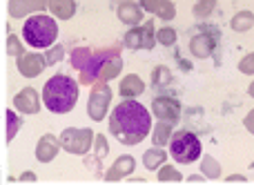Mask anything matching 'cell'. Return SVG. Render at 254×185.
Listing matches in <instances>:
<instances>
[{
	"label": "cell",
	"mask_w": 254,
	"mask_h": 185,
	"mask_svg": "<svg viewBox=\"0 0 254 185\" xmlns=\"http://www.w3.org/2000/svg\"><path fill=\"white\" fill-rule=\"evenodd\" d=\"M22 38L34 49H47L56 43L58 25L47 13H31L22 25Z\"/></svg>",
	"instance_id": "3957f363"
},
{
	"label": "cell",
	"mask_w": 254,
	"mask_h": 185,
	"mask_svg": "<svg viewBox=\"0 0 254 185\" xmlns=\"http://www.w3.org/2000/svg\"><path fill=\"white\" fill-rule=\"evenodd\" d=\"M18 181H20V183H36V181H38V177H36L34 172H22Z\"/></svg>",
	"instance_id": "8d00e7d4"
},
{
	"label": "cell",
	"mask_w": 254,
	"mask_h": 185,
	"mask_svg": "<svg viewBox=\"0 0 254 185\" xmlns=\"http://www.w3.org/2000/svg\"><path fill=\"white\" fill-rule=\"evenodd\" d=\"M116 16H119V20L125 22V25L136 27L143 22V9L136 2H121L119 9H116Z\"/></svg>",
	"instance_id": "2e32d148"
},
{
	"label": "cell",
	"mask_w": 254,
	"mask_h": 185,
	"mask_svg": "<svg viewBox=\"0 0 254 185\" xmlns=\"http://www.w3.org/2000/svg\"><path fill=\"white\" fill-rule=\"evenodd\" d=\"M114 54H121L119 47H103V49H92V56H89L87 65L80 69V78L78 83L80 85H94L98 83V76H101L103 67H105V62L110 61Z\"/></svg>",
	"instance_id": "8992f818"
},
{
	"label": "cell",
	"mask_w": 254,
	"mask_h": 185,
	"mask_svg": "<svg viewBox=\"0 0 254 185\" xmlns=\"http://www.w3.org/2000/svg\"><path fill=\"white\" fill-rule=\"evenodd\" d=\"M172 132H174V123H170V121H158L156 127H152V143L158 147L167 145V141H170Z\"/></svg>",
	"instance_id": "d6986e66"
},
{
	"label": "cell",
	"mask_w": 254,
	"mask_h": 185,
	"mask_svg": "<svg viewBox=\"0 0 254 185\" xmlns=\"http://www.w3.org/2000/svg\"><path fill=\"white\" fill-rule=\"evenodd\" d=\"M239 71L246 76H254V52L246 54V56L239 61Z\"/></svg>",
	"instance_id": "d6a6232c"
},
{
	"label": "cell",
	"mask_w": 254,
	"mask_h": 185,
	"mask_svg": "<svg viewBox=\"0 0 254 185\" xmlns=\"http://www.w3.org/2000/svg\"><path fill=\"white\" fill-rule=\"evenodd\" d=\"M123 45L127 49H152L156 45V31H154V20H145L140 25L131 27L123 36Z\"/></svg>",
	"instance_id": "52a82bcc"
},
{
	"label": "cell",
	"mask_w": 254,
	"mask_h": 185,
	"mask_svg": "<svg viewBox=\"0 0 254 185\" xmlns=\"http://www.w3.org/2000/svg\"><path fill=\"white\" fill-rule=\"evenodd\" d=\"M188 183H203V177L201 174H192V177L188 179Z\"/></svg>",
	"instance_id": "f35d334b"
},
{
	"label": "cell",
	"mask_w": 254,
	"mask_h": 185,
	"mask_svg": "<svg viewBox=\"0 0 254 185\" xmlns=\"http://www.w3.org/2000/svg\"><path fill=\"white\" fill-rule=\"evenodd\" d=\"M16 65H18V71H20L25 78H36V76H40L43 69L47 67L45 65L43 54H36V52L20 54V56L16 58Z\"/></svg>",
	"instance_id": "30bf717a"
},
{
	"label": "cell",
	"mask_w": 254,
	"mask_h": 185,
	"mask_svg": "<svg viewBox=\"0 0 254 185\" xmlns=\"http://www.w3.org/2000/svg\"><path fill=\"white\" fill-rule=\"evenodd\" d=\"M154 16H158L161 20H174V16H176L174 2H170V0H161V4H158V9H156Z\"/></svg>",
	"instance_id": "1f68e13d"
},
{
	"label": "cell",
	"mask_w": 254,
	"mask_h": 185,
	"mask_svg": "<svg viewBox=\"0 0 254 185\" xmlns=\"http://www.w3.org/2000/svg\"><path fill=\"white\" fill-rule=\"evenodd\" d=\"M143 92H145V83H143V78L136 76V74L125 76V78L121 80V85H119V94L123 98H136V96H140Z\"/></svg>",
	"instance_id": "e0dca14e"
},
{
	"label": "cell",
	"mask_w": 254,
	"mask_h": 185,
	"mask_svg": "<svg viewBox=\"0 0 254 185\" xmlns=\"http://www.w3.org/2000/svg\"><path fill=\"white\" fill-rule=\"evenodd\" d=\"M252 25H254V13L248 11V9L234 13V18L230 20V27H232L234 31H239V34H246L248 29H252Z\"/></svg>",
	"instance_id": "603a6c76"
},
{
	"label": "cell",
	"mask_w": 254,
	"mask_h": 185,
	"mask_svg": "<svg viewBox=\"0 0 254 185\" xmlns=\"http://www.w3.org/2000/svg\"><path fill=\"white\" fill-rule=\"evenodd\" d=\"M89 56H92V49L89 47H76L74 52H71V67H74V69H83L85 65H87V61H89Z\"/></svg>",
	"instance_id": "4316f807"
},
{
	"label": "cell",
	"mask_w": 254,
	"mask_h": 185,
	"mask_svg": "<svg viewBox=\"0 0 254 185\" xmlns=\"http://www.w3.org/2000/svg\"><path fill=\"white\" fill-rule=\"evenodd\" d=\"M92 147H94V156H92V159H87L85 163H87V168L92 165L94 172H98L96 163H101V161L107 156V152H110V145H107V138L103 136V134H98V136H94V145Z\"/></svg>",
	"instance_id": "7402d4cb"
},
{
	"label": "cell",
	"mask_w": 254,
	"mask_h": 185,
	"mask_svg": "<svg viewBox=\"0 0 254 185\" xmlns=\"http://www.w3.org/2000/svg\"><path fill=\"white\" fill-rule=\"evenodd\" d=\"M158 4H161V0H138V7L147 13H156Z\"/></svg>",
	"instance_id": "e575fe53"
},
{
	"label": "cell",
	"mask_w": 254,
	"mask_h": 185,
	"mask_svg": "<svg viewBox=\"0 0 254 185\" xmlns=\"http://www.w3.org/2000/svg\"><path fill=\"white\" fill-rule=\"evenodd\" d=\"M181 103L179 98L174 96H167V94H163V96H156L152 101V112L154 116H156L158 121H170V123H176V121L181 119Z\"/></svg>",
	"instance_id": "9c48e42d"
},
{
	"label": "cell",
	"mask_w": 254,
	"mask_h": 185,
	"mask_svg": "<svg viewBox=\"0 0 254 185\" xmlns=\"http://www.w3.org/2000/svg\"><path fill=\"white\" fill-rule=\"evenodd\" d=\"M20 127H22V119L13 110H7V141L9 143L16 138V134Z\"/></svg>",
	"instance_id": "83f0119b"
},
{
	"label": "cell",
	"mask_w": 254,
	"mask_h": 185,
	"mask_svg": "<svg viewBox=\"0 0 254 185\" xmlns=\"http://www.w3.org/2000/svg\"><path fill=\"white\" fill-rule=\"evenodd\" d=\"M94 136H96V134L87 127H67V129H63V134L58 136V141H61V147L65 152L85 156L89 150H92Z\"/></svg>",
	"instance_id": "5b68a950"
},
{
	"label": "cell",
	"mask_w": 254,
	"mask_h": 185,
	"mask_svg": "<svg viewBox=\"0 0 254 185\" xmlns=\"http://www.w3.org/2000/svg\"><path fill=\"white\" fill-rule=\"evenodd\" d=\"M165 161H167V152L163 150V147H158V145H154L152 150H147L143 154V165L147 170H152V172H156V170L161 168Z\"/></svg>",
	"instance_id": "44dd1931"
},
{
	"label": "cell",
	"mask_w": 254,
	"mask_h": 185,
	"mask_svg": "<svg viewBox=\"0 0 254 185\" xmlns=\"http://www.w3.org/2000/svg\"><path fill=\"white\" fill-rule=\"evenodd\" d=\"M112 103V89L107 83H94V89L87 101V114L92 121H103Z\"/></svg>",
	"instance_id": "ba28073f"
},
{
	"label": "cell",
	"mask_w": 254,
	"mask_h": 185,
	"mask_svg": "<svg viewBox=\"0 0 254 185\" xmlns=\"http://www.w3.org/2000/svg\"><path fill=\"white\" fill-rule=\"evenodd\" d=\"M43 58L45 65H56L65 58V47L63 45H52V47H47V54H43Z\"/></svg>",
	"instance_id": "f546056e"
},
{
	"label": "cell",
	"mask_w": 254,
	"mask_h": 185,
	"mask_svg": "<svg viewBox=\"0 0 254 185\" xmlns=\"http://www.w3.org/2000/svg\"><path fill=\"white\" fill-rule=\"evenodd\" d=\"M58 150H61V141L54 134H45V136H40L38 145H36V159L40 163H49V161L56 159Z\"/></svg>",
	"instance_id": "9a60e30c"
},
{
	"label": "cell",
	"mask_w": 254,
	"mask_h": 185,
	"mask_svg": "<svg viewBox=\"0 0 254 185\" xmlns=\"http://www.w3.org/2000/svg\"><path fill=\"white\" fill-rule=\"evenodd\" d=\"M156 43H161L163 47H172L176 43V31L172 27H161L156 31Z\"/></svg>",
	"instance_id": "4dcf8cb0"
},
{
	"label": "cell",
	"mask_w": 254,
	"mask_h": 185,
	"mask_svg": "<svg viewBox=\"0 0 254 185\" xmlns=\"http://www.w3.org/2000/svg\"><path fill=\"white\" fill-rule=\"evenodd\" d=\"M47 9L58 20H69L76 13V0H47Z\"/></svg>",
	"instance_id": "ac0fdd59"
},
{
	"label": "cell",
	"mask_w": 254,
	"mask_h": 185,
	"mask_svg": "<svg viewBox=\"0 0 254 185\" xmlns=\"http://www.w3.org/2000/svg\"><path fill=\"white\" fill-rule=\"evenodd\" d=\"M47 9V0H9V16L22 18L31 16L36 11H45Z\"/></svg>",
	"instance_id": "5bb4252c"
},
{
	"label": "cell",
	"mask_w": 254,
	"mask_h": 185,
	"mask_svg": "<svg viewBox=\"0 0 254 185\" xmlns=\"http://www.w3.org/2000/svg\"><path fill=\"white\" fill-rule=\"evenodd\" d=\"M214 49H216V34L201 31V34H196L192 40H190V52H192V56H196V58H207Z\"/></svg>",
	"instance_id": "7c38bea8"
},
{
	"label": "cell",
	"mask_w": 254,
	"mask_h": 185,
	"mask_svg": "<svg viewBox=\"0 0 254 185\" xmlns=\"http://www.w3.org/2000/svg\"><path fill=\"white\" fill-rule=\"evenodd\" d=\"M167 145H170V154L176 163L188 165V163H194V161L201 159V150H203L201 138H198L194 132H190V129L172 132Z\"/></svg>",
	"instance_id": "277c9868"
},
{
	"label": "cell",
	"mask_w": 254,
	"mask_h": 185,
	"mask_svg": "<svg viewBox=\"0 0 254 185\" xmlns=\"http://www.w3.org/2000/svg\"><path fill=\"white\" fill-rule=\"evenodd\" d=\"M248 94H250V96L254 98V80H252V83H250V87H248Z\"/></svg>",
	"instance_id": "ab89813d"
},
{
	"label": "cell",
	"mask_w": 254,
	"mask_h": 185,
	"mask_svg": "<svg viewBox=\"0 0 254 185\" xmlns=\"http://www.w3.org/2000/svg\"><path fill=\"white\" fill-rule=\"evenodd\" d=\"M225 183H248V179H246V174H230L225 179Z\"/></svg>",
	"instance_id": "74e56055"
},
{
	"label": "cell",
	"mask_w": 254,
	"mask_h": 185,
	"mask_svg": "<svg viewBox=\"0 0 254 185\" xmlns=\"http://www.w3.org/2000/svg\"><path fill=\"white\" fill-rule=\"evenodd\" d=\"M134 168H136V161H134V156H129V154L119 156V159H116L114 163H112V168L105 172V181H110V183L121 181V179L129 177V174L134 172Z\"/></svg>",
	"instance_id": "4fadbf2b"
},
{
	"label": "cell",
	"mask_w": 254,
	"mask_h": 185,
	"mask_svg": "<svg viewBox=\"0 0 254 185\" xmlns=\"http://www.w3.org/2000/svg\"><path fill=\"white\" fill-rule=\"evenodd\" d=\"M201 172L207 179H219L221 177V165L214 156H203L201 159Z\"/></svg>",
	"instance_id": "484cf974"
},
{
	"label": "cell",
	"mask_w": 254,
	"mask_h": 185,
	"mask_svg": "<svg viewBox=\"0 0 254 185\" xmlns=\"http://www.w3.org/2000/svg\"><path fill=\"white\" fill-rule=\"evenodd\" d=\"M43 103L54 114H67L78 103V83L67 74H56L45 83Z\"/></svg>",
	"instance_id": "7a4b0ae2"
},
{
	"label": "cell",
	"mask_w": 254,
	"mask_h": 185,
	"mask_svg": "<svg viewBox=\"0 0 254 185\" xmlns=\"http://www.w3.org/2000/svg\"><path fill=\"white\" fill-rule=\"evenodd\" d=\"M110 132L123 145H138L152 132V114L136 98H125L112 110Z\"/></svg>",
	"instance_id": "6da1fadb"
},
{
	"label": "cell",
	"mask_w": 254,
	"mask_h": 185,
	"mask_svg": "<svg viewBox=\"0 0 254 185\" xmlns=\"http://www.w3.org/2000/svg\"><path fill=\"white\" fill-rule=\"evenodd\" d=\"M158 181L161 183H181L183 181V174H181L174 165L163 163L161 168H158Z\"/></svg>",
	"instance_id": "d4e9b609"
},
{
	"label": "cell",
	"mask_w": 254,
	"mask_h": 185,
	"mask_svg": "<svg viewBox=\"0 0 254 185\" xmlns=\"http://www.w3.org/2000/svg\"><path fill=\"white\" fill-rule=\"evenodd\" d=\"M7 52H9V56H20V54H25V49H22V43L18 40V36H9V40H7Z\"/></svg>",
	"instance_id": "836d02e7"
},
{
	"label": "cell",
	"mask_w": 254,
	"mask_h": 185,
	"mask_svg": "<svg viewBox=\"0 0 254 185\" xmlns=\"http://www.w3.org/2000/svg\"><path fill=\"white\" fill-rule=\"evenodd\" d=\"M121 69H123V58H121V54H114V56L105 62V67H103L101 76H98V83H110V80H114L116 76L121 74Z\"/></svg>",
	"instance_id": "ffe728a7"
},
{
	"label": "cell",
	"mask_w": 254,
	"mask_h": 185,
	"mask_svg": "<svg viewBox=\"0 0 254 185\" xmlns=\"http://www.w3.org/2000/svg\"><path fill=\"white\" fill-rule=\"evenodd\" d=\"M214 7H216V0H198L192 11L198 20H205V18H210V13L214 11Z\"/></svg>",
	"instance_id": "f1b7e54d"
},
{
	"label": "cell",
	"mask_w": 254,
	"mask_h": 185,
	"mask_svg": "<svg viewBox=\"0 0 254 185\" xmlns=\"http://www.w3.org/2000/svg\"><path fill=\"white\" fill-rule=\"evenodd\" d=\"M13 107L20 114H38L40 112V96L34 87H25L13 96Z\"/></svg>",
	"instance_id": "8fae6325"
},
{
	"label": "cell",
	"mask_w": 254,
	"mask_h": 185,
	"mask_svg": "<svg viewBox=\"0 0 254 185\" xmlns=\"http://www.w3.org/2000/svg\"><path fill=\"white\" fill-rule=\"evenodd\" d=\"M172 71L167 69L165 65H158V67H154V71H152V85L156 89H163V87H167V85L172 83Z\"/></svg>",
	"instance_id": "cb8c5ba5"
},
{
	"label": "cell",
	"mask_w": 254,
	"mask_h": 185,
	"mask_svg": "<svg viewBox=\"0 0 254 185\" xmlns=\"http://www.w3.org/2000/svg\"><path fill=\"white\" fill-rule=\"evenodd\" d=\"M243 125H246V129L254 136V107L246 114V119H243Z\"/></svg>",
	"instance_id": "d590c367"
}]
</instances>
